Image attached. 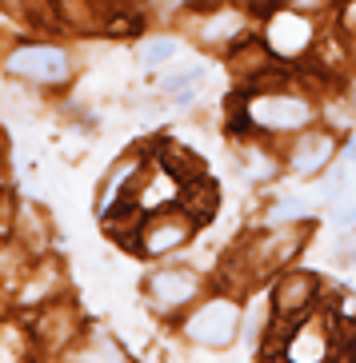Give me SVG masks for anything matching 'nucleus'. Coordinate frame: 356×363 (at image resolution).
<instances>
[{
  "label": "nucleus",
  "mask_w": 356,
  "mask_h": 363,
  "mask_svg": "<svg viewBox=\"0 0 356 363\" xmlns=\"http://www.w3.org/2000/svg\"><path fill=\"white\" fill-rule=\"evenodd\" d=\"M320 296V279L313 272H284L276 291H272V311L276 320H304Z\"/></svg>",
  "instance_id": "3"
},
{
  "label": "nucleus",
  "mask_w": 356,
  "mask_h": 363,
  "mask_svg": "<svg viewBox=\"0 0 356 363\" xmlns=\"http://www.w3.org/2000/svg\"><path fill=\"white\" fill-rule=\"evenodd\" d=\"M237 33H240V21L232 16V12H225V16H216V21L205 28V40H208V44H216V40L225 44V40H232Z\"/></svg>",
  "instance_id": "12"
},
{
  "label": "nucleus",
  "mask_w": 356,
  "mask_h": 363,
  "mask_svg": "<svg viewBox=\"0 0 356 363\" xmlns=\"http://www.w3.org/2000/svg\"><path fill=\"white\" fill-rule=\"evenodd\" d=\"M9 72L36 80V84H60L68 80V56L60 48H44V44H24L9 56Z\"/></svg>",
  "instance_id": "2"
},
{
  "label": "nucleus",
  "mask_w": 356,
  "mask_h": 363,
  "mask_svg": "<svg viewBox=\"0 0 356 363\" xmlns=\"http://www.w3.org/2000/svg\"><path fill=\"white\" fill-rule=\"evenodd\" d=\"M205 80V65H193V68H180V72H173V76H164L161 80V92H180V88H193V84H200Z\"/></svg>",
  "instance_id": "11"
},
{
  "label": "nucleus",
  "mask_w": 356,
  "mask_h": 363,
  "mask_svg": "<svg viewBox=\"0 0 356 363\" xmlns=\"http://www.w3.org/2000/svg\"><path fill=\"white\" fill-rule=\"evenodd\" d=\"M216 203H220V188H216L208 176H200V180H193V184H180V208H184V216H193V224L212 220Z\"/></svg>",
  "instance_id": "7"
},
{
  "label": "nucleus",
  "mask_w": 356,
  "mask_h": 363,
  "mask_svg": "<svg viewBox=\"0 0 356 363\" xmlns=\"http://www.w3.org/2000/svg\"><path fill=\"white\" fill-rule=\"evenodd\" d=\"M313 208H308V200L304 196H284V200H276V208L269 212L272 224H281V220H301V216H308Z\"/></svg>",
  "instance_id": "10"
},
{
  "label": "nucleus",
  "mask_w": 356,
  "mask_h": 363,
  "mask_svg": "<svg viewBox=\"0 0 356 363\" xmlns=\"http://www.w3.org/2000/svg\"><path fill=\"white\" fill-rule=\"evenodd\" d=\"M156 160H161V168L168 172L176 184H193V180H200V176H205V164L196 160L193 152H184L180 144H161Z\"/></svg>",
  "instance_id": "8"
},
{
  "label": "nucleus",
  "mask_w": 356,
  "mask_h": 363,
  "mask_svg": "<svg viewBox=\"0 0 356 363\" xmlns=\"http://www.w3.org/2000/svg\"><path fill=\"white\" fill-rule=\"evenodd\" d=\"M196 291H200V279H196L188 267H161V272L149 279V296H152V303H161V308H180V303H188Z\"/></svg>",
  "instance_id": "5"
},
{
  "label": "nucleus",
  "mask_w": 356,
  "mask_h": 363,
  "mask_svg": "<svg viewBox=\"0 0 356 363\" xmlns=\"http://www.w3.org/2000/svg\"><path fill=\"white\" fill-rule=\"evenodd\" d=\"M188 235H193V216H173L168 208H161L156 220L141 224V252H149V256H164V252L180 247Z\"/></svg>",
  "instance_id": "4"
},
{
  "label": "nucleus",
  "mask_w": 356,
  "mask_h": 363,
  "mask_svg": "<svg viewBox=\"0 0 356 363\" xmlns=\"http://www.w3.org/2000/svg\"><path fill=\"white\" fill-rule=\"evenodd\" d=\"M336 264L356 267V235H340V244H336Z\"/></svg>",
  "instance_id": "13"
},
{
  "label": "nucleus",
  "mask_w": 356,
  "mask_h": 363,
  "mask_svg": "<svg viewBox=\"0 0 356 363\" xmlns=\"http://www.w3.org/2000/svg\"><path fill=\"white\" fill-rule=\"evenodd\" d=\"M345 160H348V164H356V136L345 144Z\"/></svg>",
  "instance_id": "15"
},
{
  "label": "nucleus",
  "mask_w": 356,
  "mask_h": 363,
  "mask_svg": "<svg viewBox=\"0 0 356 363\" xmlns=\"http://www.w3.org/2000/svg\"><path fill=\"white\" fill-rule=\"evenodd\" d=\"M333 152H336V144L328 132H308V136H301L288 152L292 176H316V172H324V164L333 160Z\"/></svg>",
  "instance_id": "6"
},
{
  "label": "nucleus",
  "mask_w": 356,
  "mask_h": 363,
  "mask_svg": "<svg viewBox=\"0 0 356 363\" xmlns=\"http://www.w3.org/2000/svg\"><path fill=\"white\" fill-rule=\"evenodd\" d=\"M237 328H240L237 303H228V299H208V303H200V308L188 315L184 335L196 340V343H205V347H225Z\"/></svg>",
  "instance_id": "1"
},
{
  "label": "nucleus",
  "mask_w": 356,
  "mask_h": 363,
  "mask_svg": "<svg viewBox=\"0 0 356 363\" xmlns=\"http://www.w3.org/2000/svg\"><path fill=\"white\" fill-rule=\"evenodd\" d=\"M180 52V44L173 40V36H156V40H149L144 44V65L149 68H156V65H164V60H173V56Z\"/></svg>",
  "instance_id": "9"
},
{
  "label": "nucleus",
  "mask_w": 356,
  "mask_h": 363,
  "mask_svg": "<svg viewBox=\"0 0 356 363\" xmlns=\"http://www.w3.org/2000/svg\"><path fill=\"white\" fill-rule=\"evenodd\" d=\"M257 9H276V0H252Z\"/></svg>",
  "instance_id": "16"
},
{
  "label": "nucleus",
  "mask_w": 356,
  "mask_h": 363,
  "mask_svg": "<svg viewBox=\"0 0 356 363\" xmlns=\"http://www.w3.org/2000/svg\"><path fill=\"white\" fill-rule=\"evenodd\" d=\"M333 220L340 228H352L356 224V203L352 200H340V203H336V212H333Z\"/></svg>",
  "instance_id": "14"
}]
</instances>
